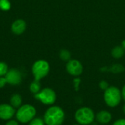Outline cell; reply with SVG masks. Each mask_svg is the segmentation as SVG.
Returning a JSON list of instances; mask_svg holds the SVG:
<instances>
[{
    "label": "cell",
    "instance_id": "6da1fadb",
    "mask_svg": "<svg viewBox=\"0 0 125 125\" xmlns=\"http://www.w3.org/2000/svg\"><path fill=\"white\" fill-rule=\"evenodd\" d=\"M65 119L64 110L56 105L48 108L44 114V122L46 125H62Z\"/></svg>",
    "mask_w": 125,
    "mask_h": 125
},
{
    "label": "cell",
    "instance_id": "7a4b0ae2",
    "mask_svg": "<svg viewBox=\"0 0 125 125\" xmlns=\"http://www.w3.org/2000/svg\"><path fill=\"white\" fill-rule=\"evenodd\" d=\"M37 114L36 108L29 104H25L21 105L15 112V117L18 122L22 124H26L31 122L35 118Z\"/></svg>",
    "mask_w": 125,
    "mask_h": 125
},
{
    "label": "cell",
    "instance_id": "3957f363",
    "mask_svg": "<svg viewBox=\"0 0 125 125\" xmlns=\"http://www.w3.org/2000/svg\"><path fill=\"white\" fill-rule=\"evenodd\" d=\"M122 99V92L116 86H109L104 92L105 104L111 108H115L119 105Z\"/></svg>",
    "mask_w": 125,
    "mask_h": 125
},
{
    "label": "cell",
    "instance_id": "277c9868",
    "mask_svg": "<svg viewBox=\"0 0 125 125\" xmlns=\"http://www.w3.org/2000/svg\"><path fill=\"white\" fill-rule=\"evenodd\" d=\"M95 119V114L92 108L89 107H81L75 114V119L81 125H91Z\"/></svg>",
    "mask_w": 125,
    "mask_h": 125
},
{
    "label": "cell",
    "instance_id": "5b68a950",
    "mask_svg": "<svg viewBox=\"0 0 125 125\" xmlns=\"http://www.w3.org/2000/svg\"><path fill=\"white\" fill-rule=\"evenodd\" d=\"M50 70V66L45 60H38L34 63L31 68V72L34 80L40 81L48 75Z\"/></svg>",
    "mask_w": 125,
    "mask_h": 125
},
{
    "label": "cell",
    "instance_id": "8992f818",
    "mask_svg": "<svg viewBox=\"0 0 125 125\" xmlns=\"http://www.w3.org/2000/svg\"><path fill=\"white\" fill-rule=\"evenodd\" d=\"M34 98L45 105H52L56 100V94L53 89L45 88L35 94Z\"/></svg>",
    "mask_w": 125,
    "mask_h": 125
},
{
    "label": "cell",
    "instance_id": "52a82bcc",
    "mask_svg": "<svg viewBox=\"0 0 125 125\" xmlns=\"http://www.w3.org/2000/svg\"><path fill=\"white\" fill-rule=\"evenodd\" d=\"M67 73L73 76H78L83 72V66L81 63L76 59H70L66 65Z\"/></svg>",
    "mask_w": 125,
    "mask_h": 125
},
{
    "label": "cell",
    "instance_id": "ba28073f",
    "mask_svg": "<svg viewBox=\"0 0 125 125\" xmlns=\"http://www.w3.org/2000/svg\"><path fill=\"white\" fill-rule=\"evenodd\" d=\"M5 78L7 83L12 86L19 85L22 81V75L21 72L17 69H10L5 75Z\"/></svg>",
    "mask_w": 125,
    "mask_h": 125
},
{
    "label": "cell",
    "instance_id": "9c48e42d",
    "mask_svg": "<svg viewBox=\"0 0 125 125\" xmlns=\"http://www.w3.org/2000/svg\"><path fill=\"white\" fill-rule=\"evenodd\" d=\"M15 108H14L10 104L0 105V119L1 120H10L14 116H15Z\"/></svg>",
    "mask_w": 125,
    "mask_h": 125
},
{
    "label": "cell",
    "instance_id": "30bf717a",
    "mask_svg": "<svg viewBox=\"0 0 125 125\" xmlns=\"http://www.w3.org/2000/svg\"><path fill=\"white\" fill-rule=\"evenodd\" d=\"M26 29V23L22 19L16 20L15 21L13 22L11 26L12 31L16 35H20L23 34L25 31Z\"/></svg>",
    "mask_w": 125,
    "mask_h": 125
},
{
    "label": "cell",
    "instance_id": "8fae6325",
    "mask_svg": "<svg viewBox=\"0 0 125 125\" xmlns=\"http://www.w3.org/2000/svg\"><path fill=\"white\" fill-rule=\"evenodd\" d=\"M96 119L99 123L106 125L111 121L112 115L108 111H100L96 114Z\"/></svg>",
    "mask_w": 125,
    "mask_h": 125
},
{
    "label": "cell",
    "instance_id": "7c38bea8",
    "mask_svg": "<svg viewBox=\"0 0 125 125\" xmlns=\"http://www.w3.org/2000/svg\"><path fill=\"white\" fill-rule=\"evenodd\" d=\"M22 97L19 94H13L10 99V104L14 108H18L22 105Z\"/></svg>",
    "mask_w": 125,
    "mask_h": 125
},
{
    "label": "cell",
    "instance_id": "4fadbf2b",
    "mask_svg": "<svg viewBox=\"0 0 125 125\" xmlns=\"http://www.w3.org/2000/svg\"><path fill=\"white\" fill-rule=\"evenodd\" d=\"M125 54V49L122 46H116L111 51V55L115 59L122 58Z\"/></svg>",
    "mask_w": 125,
    "mask_h": 125
},
{
    "label": "cell",
    "instance_id": "5bb4252c",
    "mask_svg": "<svg viewBox=\"0 0 125 125\" xmlns=\"http://www.w3.org/2000/svg\"><path fill=\"white\" fill-rule=\"evenodd\" d=\"M29 90L34 94L38 93L41 90V85H40V81L34 80L29 86Z\"/></svg>",
    "mask_w": 125,
    "mask_h": 125
},
{
    "label": "cell",
    "instance_id": "9a60e30c",
    "mask_svg": "<svg viewBox=\"0 0 125 125\" xmlns=\"http://www.w3.org/2000/svg\"><path fill=\"white\" fill-rule=\"evenodd\" d=\"M106 70H107L108 71L111 72L112 73L117 74V73H121L124 72V71H125V67H124L122 64H116L112 65V66H111V67H109V68H106Z\"/></svg>",
    "mask_w": 125,
    "mask_h": 125
},
{
    "label": "cell",
    "instance_id": "2e32d148",
    "mask_svg": "<svg viewBox=\"0 0 125 125\" xmlns=\"http://www.w3.org/2000/svg\"><path fill=\"white\" fill-rule=\"evenodd\" d=\"M59 57L63 61H70L71 58V54L67 50H62L59 53Z\"/></svg>",
    "mask_w": 125,
    "mask_h": 125
},
{
    "label": "cell",
    "instance_id": "e0dca14e",
    "mask_svg": "<svg viewBox=\"0 0 125 125\" xmlns=\"http://www.w3.org/2000/svg\"><path fill=\"white\" fill-rule=\"evenodd\" d=\"M11 7L10 2L9 0H0V9L2 10H8Z\"/></svg>",
    "mask_w": 125,
    "mask_h": 125
},
{
    "label": "cell",
    "instance_id": "ac0fdd59",
    "mask_svg": "<svg viewBox=\"0 0 125 125\" xmlns=\"http://www.w3.org/2000/svg\"><path fill=\"white\" fill-rule=\"evenodd\" d=\"M8 70H8L7 65L3 62H0V77L5 76V75L7 74Z\"/></svg>",
    "mask_w": 125,
    "mask_h": 125
},
{
    "label": "cell",
    "instance_id": "d6986e66",
    "mask_svg": "<svg viewBox=\"0 0 125 125\" xmlns=\"http://www.w3.org/2000/svg\"><path fill=\"white\" fill-rule=\"evenodd\" d=\"M29 125H45L43 119L41 118H34L31 122H29Z\"/></svg>",
    "mask_w": 125,
    "mask_h": 125
},
{
    "label": "cell",
    "instance_id": "ffe728a7",
    "mask_svg": "<svg viewBox=\"0 0 125 125\" xmlns=\"http://www.w3.org/2000/svg\"><path fill=\"white\" fill-rule=\"evenodd\" d=\"M99 87L100 88V89L102 90H106L108 87H109V85H108V83L105 81H101L99 83Z\"/></svg>",
    "mask_w": 125,
    "mask_h": 125
},
{
    "label": "cell",
    "instance_id": "44dd1931",
    "mask_svg": "<svg viewBox=\"0 0 125 125\" xmlns=\"http://www.w3.org/2000/svg\"><path fill=\"white\" fill-rule=\"evenodd\" d=\"M7 83V80H6L5 77L1 76L0 77V89L3 88Z\"/></svg>",
    "mask_w": 125,
    "mask_h": 125
},
{
    "label": "cell",
    "instance_id": "7402d4cb",
    "mask_svg": "<svg viewBox=\"0 0 125 125\" xmlns=\"http://www.w3.org/2000/svg\"><path fill=\"white\" fill-rule=\"evenodd\" d=\"M112 125H125V119H119L114 122Z\"/></svg>",
    "mask_w": 125,
    "mask_h": 125
},
{
    "label": "cell",
    "instance_id": "603a6c76",
    "mask_svg": "<svg viewBox=\"0 0 125 125\" xmlns=\"http://www.w3.org/2000/svg\"><path fill=\"white\" fill-rule=\"evenodd\" d=\"M5 125H19V124H18V122L16 121V120L10 119V120H8L7 122V123L5 124Z\"/></svg>",
    "mask_w": 125,
    "mask_h": 125
},
{
    "label": "cell",
    "instance_id": "cb8c5ba5",
    "mask_svg": "<svg viewBox=\"0 0 125 125\" xmlns=\"http://www.w3.org/2000/svg\"><path fill=\"white\" fill-rule=\"evenodd\" d=\"M122 99L125 100V85L123 86L122 89Z\"/></svg>",
    "mask_w": 125,
    "mask_h": 125
},
{
    "label": "cell",
    "instance_id": "d4e9b609",
    "mask_svg": "<svg viewBox=\"0 0 125 125\" xmlns=\"http://www.w3.org/2000/svg\"><path fill=\"white\" fill-rule=\"evenodd\" d=\"M122 48H124V49L125 50V40L122 41Z\"/></svg>",
    "mask_w": 125,
    "mask_h": 125
},
{
    "label": "cell",
    "instance_id": "484cf974",
    "mask_svg": "<svg viewBox=\"0 0 125 125\" xmlns=\"http://www.w3.org/2000/svg\"><path fill=\"white\" fill-rule=\"evenodd\" d=\"M123 112H124V114H125V105L123 106Z\"/></svg>",
    "mask_w": 125,
    "mask_h": 125
},
{
    "label": "cell",
    "instance_id": "4316f807",
    "mask_svg": "<svg viewBox=\"0 0 125 125\" xmlns=\"http://www.w3.org/2000/svg\"><path fill=\"white\" fill-rule=\"evenodd\" d=\"M79 125V124H75V125Z\"/></svg>",
    "mask_w": 125,
    "mask_h": 125
}]
</instances>
